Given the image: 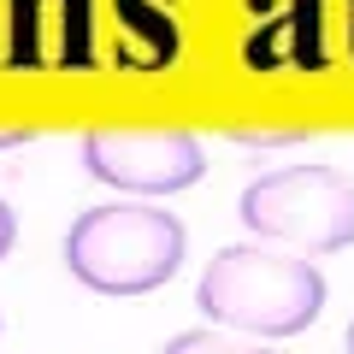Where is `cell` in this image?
I'll list each match as a JSON object with an SVG mask.
<instances>
[{"label": "cell", "instance_id": "cell-1", "mask_svg": "<svg viewBox=\"0 0 354 354\" xmlns=\"http://www.w3.org/2000/svg\"><path fill=\"white\" fill-rule=\"evenodd\" d=\"M195 301L218 330H242L254 342H283L301 337L319 313H325V278L313 260L272 242H236L207 260Z\"/></svg>", "mask_w": 354, "mask_h": 354}, {"label": "cell", "instance_id": "cell-2", "mask_svg": "<svg viewBox=\"0 0 354 354\" xmlns=\"http://www.w3.org/2000/svg\"><path fill=\"white\" fill-rule=\"evenodd\" d=\"M189 254L183 218L153 201H106L71 218L65 230V266L95 295H153Z\"/></svg>", "mask_w": 354, "mask_h": 354}, {"label": "cell", "instance_id": "cell-3", "mask_svg": "<svg viewBox=\"0 0 354 354\" xmlns=\"http://www.w3.org/2000/svg\"><path fill=\"white\" fill-rule=\"evenodd\" d=\"M242 225L248 236L290 248L301 260L342 254L354 242V183L337 165H283L242 189Z\"/></svg>", "mask_w": 354, "mask_h": 354}, {"label": "cell", "instance_id": "cell-4", "mask_svg": "<svg viewBox=\"0 0 354 354\" xmlns=\"http://www.w3.org/2000/svg\"><path fill=\"white\" fill-rule=\"evenodd\" d=\"M77 153H83L88 177H101L106 189H124L130 201L177 195L201 183L207 171V148L189 130H95L83 136Z\"/></svg>", "mask_w": 354, "mask_h": 354}, {"label": "cell", "instance_id": "cell-5", "mask_svg": "<svg viewBox=\"0 0 354 354\" xmlns=\"http://www.w3.org/2000/svg\"><path fill=\"white\" fill-rule=\"evenodd\" d=\"M160 354H278V348L272 342H254V337H225V330H183Z\"/></svg>", "mask_w": 354, "mask_h": 354}, {"label": "cell", "instance_id": "cell-6", "mask_svg": "<svg viewBox=\"0 0 354 354\" xmlns=\"http://www.w3.org/2000/svg\"><path fill=\"white\" fill-rule=\"evenodd\" d=\"M230 142L236 148H295L307 142V130H230Z\"/></svg>", "mask_w": 354, "mask_h": 354}, {"label": "cell", "instance_id": "cell-7", "mask_svg": "<svg viewBox=\"0 0 354 354\" xmlns=\"http://www.w3.org/2000/svg\"><path fill=\"white\" fill-rule=\"evenodd\" d=\"M12 242H18V213H12L6 201H0V260L12 254Z\"/></svg>", "mask_w": 354, "mask_h": 354}, {"label": "cell", "instance_id": "cell-8", "mask_svg": "<svg viewBox=\"0 0 354 354\" xmlns=\"http://www.w3.org/2000/svg\"><path fill=\"white\" fill-rule=\"evenodd\" d=\"M24 142H36V130H0V153H6V148H24Z\"/></svg>", "mask_w": 354, "mask_h": 354}, {"label": "cell", "instance_id": "cell-9", "mask_svg": "<svg viewBox=\"0 0 354 354\" xmlns=\"http://www.w3.org/2000/svg\"><path fill=\"white\" fill-rule=\"evenodd\" d=\"M348 354H354V319H348Z\"/></svg>", "mask_w": 354, "mask_h": 354}]
</instances>
